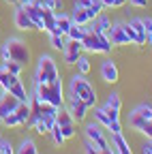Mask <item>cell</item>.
<instances>
[{
	"instance_id": "33",
	"label": "cell",
	"mask_w": 152,
	"mask_h": 154,
	"mask_svg": "<svg viewBox=\"0 0 152 154\" xmlns=\"http://www.w3.org/2000/svg\"><path fill=\"white\" fill-rule=\"evenodd\" d=\"M141 22H144V26H146V43H148L150 49H152V17H141Z\"/></svg>"
},
{
	"instance_id": "24",
	"label": "cell",
	"mask_w": 152,
	"mask_h": 154,
	"mask_svg": "<svg viewBox=\"0 0 152 154\" xmlns=\"http://www.w3.org/2000/svg\"><path fill=\"white\" fill-rule=\"evenodd\" d=\"M43 26H45V32H54L56 28V11L51 9H43Z\"/></svg>"
},
{
	"instance_id": "5",
	"label": "cell",
	"mask_w": 152,
	"mask_h": 154,
	"mask_svg": "<svg viewBox=\"0 0 152 154\" xmlns=\"http://www.w3.org/2000/svg\"><path fill=\"white\" fill-rule=\"evenodd\" d=\"M82 47L88 54H103V56H107L111 51L109 38L105 34H99L97 30H90V28H86V34L82 38Z\"/></svg>"
},
{
	"instance_id": "21",
	"label": "cell",
	"mask_w": 152,
	"mask_h": 154,
	"mask_svg": "<svg viewBox=\"0 0 152 154\" xmlns=\"http://www.w3.org/2000/svg\"><path fill=\"white\" fill-rule=\"evenodd\" d=\"M15 154H39V150H36V143H34V139H30V137L22 139V141H20V146L15 148Z\"/></svg>"
},
{
	"instance_id": "23",
	"label": "cell",
	"mask_w": 152,
	"mask_h": 154,
	"mask_svg": "<svg viewBox=\"0 0 152 154\" xmlns=\"http://www.w3.org/2000/svg\"><path fill=\"white\" fill-rule=\"evenodd\" d=\"M94 109V122H97L99 126H103L105 131H109V116L103 107H92Z\"/></svg>"
},
{
	"instance_id": "3",
	"label": "cell",
	"mask_w": 152,
	"mask_h": 154,
	"mask_svg": "<svg viewBox=\"0 0 152 154\" xmlns=\"http://www.w3.org/2000/svg\"><path fill=\"white\" fill-rule=\"evenodd\" d=\"M32 99L54 105V107H64V86L62 79L54 84H34V96Z\"/></svg>"
},
{
	"instance_id": "27",
	"label": "cell",
	"mask_w": 152,
	"mask_h": 154,
	"mask_svg": "<svg viewBox=\"0 0 152 154\" xmlns=\"http://www.w3.org/2000/svg\"><path fill=\"white\" fill-rule=\"evenodd\" d=\"M75 66H77V73L88 75V73H90V69H92V66H90V58L82 54V56L77 58V60H75Z\"/></svg>"
},
{
	"instance_id": "30",
	"label": "cell",
	"mask_w": 152,
	"mask_h": 154,
	"mask_svg": "<svg viewBox=\"0 0 152 154\" xmlns=\"http://www.w3.org/2000/svg\"><path fill=\"white\" fill-rule=\"evenodd\" d=\"M49 135H51V141H54L56 146H60V148H62V143L67 141V139H64V135H62V131L58 128V124H54V126H51Z\"/></svg>"
},
{
	"instance_id": "12",
	"label": "cell",
	"mask_w": 152,
	"mask_h": 154,
	"mask_svg": "<svg viewBox=\"0 0 152 154\" xmlns=\"http://www.w3.org/2000/svg\"><path fill=\"white\" fill-rule=\"evenodd\" d=\"M17 105H20V101H17L13 94L2 90V94H0V122H2L9 113H13L17 109Z\"/></svg>"
},
{
	"instance_id": "9",
	"label": "cell",
	"mask_w": 152,
	"mask_h": 154,
	"mask_svg": "<svg viewBox=\"0 0 152 154\" xmlns=\"http://www.w3.org/2000/svg\"><path fill=\"white\" fill-rule=\"evenodd\" d=\"M64 107H67V111L73 116V120H75V122H84V120H86V116H88V109H90L84 101L75 99V96H69V101L64 103Z\"/></svg>"
},
{
	"instance_id": "28",
	"label": "cell",
	"mask_w": 152,
	"mask_h": 154,
	"mask_svg": "<svg viewBox=\"0 0 152 154\" xmlns=\"http://www.w3.org/2000/svg\"><path fill=\"white\" fill-rule=\"evenodd\" d=\"M49 45L54 47V49H58V51H62L64 47H67V36H62V34H49Z\"/></svg>"
},
{
	"instance_id": "40",
	"label": "cell",
	"mask_w": 152,
	"mask_h": 154,
	"mask_svg": "<svg viewBox=\"0 0 152 154\" xmlns=\"http://www.w3.org/2000/svg\"><path fill=\"white\" fill-rule=\"evenodd\" d=\"M141 154H152V139H146L141 143Z\"/></svg>"
},
{
	"instance_id": "32",
	"label": "cell",
	"mask_w": 152,
	"mask_h": 154,
	"mask_svg": "<svg viewBox=\"0 0 152 154\" xmlns=\"http://www.w3.org/2000/svg\"><path fill=\"white\" fill-rule=\"evenodd\" d=\"M99 5H103L101 0H75L73 9H92V7H99Z\"/></svg>"
},
{
	"instance_id": "36",
	"label": "cell",
	"mask_w": 152,
	"mask_h": 154,
	"mask_svg": "<svg viewBox=\"0 0 152 154\" xmlns=\"http://www.w3.org/2000/svg\"><path fill=\"white\" fill-rule=\"evenodd\" d=\"M2 124H5L7 128H15V126H20V120H17V116H15V113H9L7 118L2 120Z\"/></svg>"
},
{
	"instance_id": "18",
	"label": "cell",
	"mask_w": 152,
	"mask_h": 154,
	"mask_svg": "<svg viewBox=\"0 0 152 154\" xmlns=\"http://www.w3.org/2000/svg\"><path fill=\"white\" fill-rule=\"evenodd\" d=\"M20 79L17 75H13V73H9L7 69H5V64H0V88H2L5 92H9L11 90V86Z\"/></svg>"
},
{
	"instance_id": "1",
	"label": "cell",
	"mask_w": 152,
	"mask_h": 154,
	"mask_svg": "<svg viewBox=\"0 0 152 154\" xmlns=\"http://www.w3.org/2000/svg\"><path fill=\"white\" fill-rule=\"evenodd\" d=\"M0 56H2V62H20L24 66L30 64L32 60V54H30V47L26 41H22V38H17V36H11L7 38V41L2 43V47H0Z\"/></svg>"
},
{
	"instance_id": "11",
	"label": "cell",
	"mask_w": 152,
	"mask_h": 154,
	"mask_svg": "<svg viewBox=\"0 0 152 154\" xmlns=\"http://www.w3.org/2000/svg\"><path fill=\"white\" fill-rule=\"evenodd\" d=\"M101 79L105 84H116L120 79V71H118L116 62H113L111 58H105V60L101 62Z\"/></svg>"
},
{
	"instance_id": "31",
	"label": "cell",
	"mask_w": 152,
	"mask_h": 154,
	"mask_svg": "<svg viewBox=\"0 0 152 154\" xmlns=\"http://www.w3.org/2000/svg\"><path fill=\"white\" fill-rule=\"evenodd\" d=\"M5 64V69L9 71V73H13V75H17V77H22V71L26 69L24 64H20V62H13V60H9V62H2Z\"/></svg>"
},
{
	"instance_id": "25",
	"label": "cell",
	"mask_w": 152,
	"mask_h": 154,
	"mask_svg": "<svg viewBox=\"0 0 152 154\" xmlns=\"http://www.w3.org/2000/svg\"><path fill=\"white\" fill-rule=\"evenodd\" d=\"M86 34V26H77V24H73L67 32V41H79L82 43V38Z\"/></svg>"
},
{
	"instance_id": "15",
	"label": "cell",
	"mask_w": 152,
	"mask_h": 154,
	"mask_svg": "<svg viewBox=\"0 0 152 154\" xmlns=\"http://www.w3.org/2000/svg\"><path fill=\"white\" fill-rule=\"evenodd\" d=\"M109 148H111L113 154H133V150H131V146H129V141L124 139L122 133L111 135V143H109Z\"/></svg>"
},
{
	"instance_id": "20",
	"label": "cell",
	"mask_w": 152,
	"mask_h": 154,
	"mask_svg": "<svg viewBox=\"0 0 152 154\" xmlns=\"http://www.w3.org/2000/svg\"><path fill=\"white\" fill-rule=\"evenodd\" d=\"M131 26L135 28V34H137V45H146V26L141 22V17H131L129 19Z\"/></svg>"
},
{
	"instance_id": "7",
	"label": "cell",
	"mask_w": 152,
	"mask_h": 154,
	"mask_svg": "<svg viewBox=\"0 0 152 154\" xmlns=\"http://www.w3.org/2000/svg\"><path fill=\"white\" fill-rule=\"evenodd\" d=\"M56 124L58 128L62 131L64 139H73L75 135H77V122L73 120V116L67 111V107H60L58 109V116H56Z\"/></svg>"
},
{
	"instance_id": "10",
	"label": "cell",
	"mask_w": 152,
	"mask_h": 154,
	"mask_svg": "<svg viewBox=\"0 0 152 154\" xmlns=\"http://www.w3.org/2000/svg\"><path fill=\"white\" fill-rule=\"evenodd\" d=\"M13 22H15V26H17V28H20V30H24V32L36 30L34 22L30 19V15L26 13V9H24L22 5H15V11H13Z\"/></svg>"
},
{
	"instance_id": "34",
	"label": "cell",
	"mask_w": 152,
	"mask_h": 154,
	"mask_svg": "<svg viewBox=\"0 0 152 154\" xmlns=\"http://www.w3.org/2000/svg\"><path fill=\"white\" fill-rule=\"evenodd\" d=\"M0 154H15V148L9 139H2L0 137Z\"/></svg>"
},
{
	"instance_id": "4",
	"label": "cell",
	"mask_w": 152,
	"mask_h": 154,
	"mask_svg": "<svg viewBox=\"0 0 152 154\" xmlns=\"http://www.w3.org/2000/svg\"><path fill=\"white\" fill-rule=\"evenodd\" d=\"M58 79H62V75H60V69L56 64V60L51 56L43 54L39 58L36 71H34V84H54Z\"/></svg>"
},
{
	"instance_id": "37",
	"label": "cell",
	"mask_w": 152,
	"mask_h": 154,
	"mask_svg": "<svg viewBox=\"0 0 152 154\" xmlns=\"http://www.w3.org/2000/svg\"><path fill=\"white\" fill-rule=\"evenodd\" d=\"M84 152L86 154H103V150H99L94 143H90L88 139H86V143H84Z\"/></svg>"
},
{
	"instance_id": "38",
	"label": "cell",
	"mask_w": 152,
	"mask_h": 154,
	"mask_svg": "<svg viewBox=\"0 0 152 154\" xmlns=\"http://www.w3.org/2000/svg\"><path fill=\"white\" fill-rule=\"evenodd\" d=\"M139 133H141V135H146V139H152V120H148Z\"/></svg>"
},
{
	"instance_id": "29",
	"label": "cell",
	"mask_w": 152,
	"mask_h": 154,
	"mask_svg": "<svg viewBox=\"0 0 152 154\" xmlns=\"http://www.w3.org/2000/svg\"><path fill=\"white\" fill-rule=\"evenodd\" d=\"M122 28H124V34L129 38V45H137V34H135V28L131 26V22H122Z\"/></svg>"
},
{
	"instance_id": "13",
	"label": "cell",
	"mask_w": 152,
	"mask_h": 154,
	"mask_svg": "<svg viewBox=\"0 0 152 154\" xmlns=\"http://www.w3.org/2000/svg\"><path fill=\"white\" fill-rule=\"evenodd\" d=\"M107 38H109L111 47H122V45H129V38H126V34H124L122 24H111V28H109V32H107Z\"/></svg>"
},
{
	"instance_id": "43",
	"label": "cell",
	"mask_w": 152,
	"mask_h": 154,
	"mask_svg": "<svg viewBox=\"0 0 152 154\" xmlns=\"http://www.w3.org/2000/svg\"><path fill=\"white\" fill-rule=\"evenodd\" d=\"M103 154H113V152H111V148H107V150H103Z\"/></svg>"
},
{
	"instance_id": "2",
	"label": "cell",
	"mask_w": 152,
	"mask_h": 154,
	"mask_svg": "<svg viewBox=\"0 0 152 154\" xmlns=\"http://www.w3.org/2000/svg\"><path fill=\"white\" fill-rule=\"evenodd\" d=\"M69 96H75V99L84 101L90 109L97 107V101H99L97 88H94V86L86 79V75H82V73H75L71 79H69Z\"/></svg>"
},
{
	"instance_id": "17",
	"label": "cell",
	"mask_w": 152,
	"mask_h": 154,
	"mask_svg": "<svg viewBox=\"0 0 152 154\" xmlns=\"http://www.w3.org/2000/svg\"><path fill=\"white\" fill-rule=\"evenodd\" d=\"M71 26H73L71 15H67V13H56V28H54V34L67 36V32H69Z\"/></svg>"
},
{
	"instance_id": "41",
	"label": "cell",
	"mask_w": 152,
	"mask_h": 154,
	"mask_svg": "<svg viewBox=\"0 0 152 154\" xmlns=\"http://www.w3.org/2000/svg\"><path fill=\"white\" fill-rule=\"evenodd\" d=\"M51 9H54L56 13H62V11H64V0H54Z\"/></svg>"
},
{
	"instance_id": "8",
	"label": "cell",
	"mask_w": 152,
	"mask_h": 154,
	"mask_svg": "<svg viewBox=\"0 0 152 154\" xmlns=\"http://www.w3.org/2000/svg\"><path fill=\"white\" fill-rule=\"evenodd\" d=\"M84 131H86V139H88L90 143H94L99 150H107V148H109V141H107V137H105V133H103V128H101L97 122H88Z\"/></svg>"
},
{
	"instance_id": "16",
	"label": "cell",
	"mask_w": 152,
	"mask_h": 154,
	"mask_svg": "<svg viewBox=\"0 0 152 154\" xmlns=\"http://www.w3.org/2000/svg\"><path fill=\"white\" fill-rule=\"evenodd\" d=\"M111 17H107L105 13H101L97 19H92L90 24H86V28H90V30H97L99 34H105L107 36V32H109V28H111Z\"/></svg>"
},
{
	"instance_id": "39",
	"label": "cell",
	"mask_w": 152,
	"mask_h": 154,
	"mask_svg": "<svg viewBox=\"0 0 152 154\" xmlns=\"http://www.w3.org/2000/svg\"><path fill=\"white\" fill-rule=\"evenodd\" d=\"M126 2L131 7H135V9H146L148 7V0H126Z\"/></svg>"
},
{
	"instance_id": "6",
	"label": "cell",
	"mask_w": 152,
	"mask_h": 154,
	"mask_svg": "<svg viewBox=\"0 0 152 154\" xmlns=\"http://www.w3.org/2000/svg\"><path fill=\"white\" fill-rule=\"evenodd\" d=\"M148 120H152V105H148V103L137 105L135 109L129 113V126L135 131V133H139Z\"/></svg>"
},
{
	"instance_id": "14",
	"label": "cell",
	"mask_w": 152,
	"mask_h": 154,
	"mask_svg": "<svg viewBox=\"0 0 152 154\" xmlns=\"http://www.w3.org/2000/svg\"><path fill=\"white\" fill-rule=\"evenodd\" d=\"M82 51H84V47H82L79 41H67V47L62 49V54H64V64L73 66L75 60L82 56Z\"/></svg>"
},
{
	"instance_id": "22",
	"label": "cell",
	"mask_w": 152,
	"mask_h": 154,
	"mask_svg": "<svg viewBox=\"0 0 152 154\" xmlns=\"http://www.w3.org/2000/svg\"><path fill=\"white\" fill-rule=\"evenodd\" d=\"M71 19H73V24H77V26H86V24H90V22H92L86 9H73Z\"/></svg>"
},
{
	"instance_id": "19",
	"label": "cell",
	"mask_w": 152,
	"mask_h": 154,
	"mask_svg": "<svg viewBox=\"0 0 152 154\" xmlns=\"http://www.w3.org/2000/svg\"><path fill=\"white\" fill-rule=\"evenodd\" d=\"M13 113L17 116V120H20V126L28 124V120H30V113H32L30 101H28V103H20V105H17V109H15Z\"/></svg>"
},
{
	"instance_id": "26",
	"label": "cell",
	"mask_w": 152,
	"mask_h": 154,
	"mask_svg": "<svg viewBox=\"0 0 152 154\" xmlns=\"http://www.w3.org/2000/svg\"><path fill=\"white\" fill-rule=\"evenodd\" d=\"M103 107H107V109H116V111H122V99H120V94H118V92L107 94V101H105V105H103Z\"/></svg>"
},
{
	"instance_id": "35",
	"label": "cell",
	"mask_w": 152,
	"mask_h": 154,
	"mask_svg": "<svg viewBox=\"0 0 152 154\" xmlns=\"http://www.w3.org/2000/svg\"><path fill=\"white\" fill-rule=\"evenodd\" d=\"M105 9H122L126 5V0H101Z\"/></svg>"
},
{
	"instance_id": "42",
	"label": "cell",
	"mask_w": 152,
	"mask_h": 154,
	"mask_svg": "<svg viewBox=\"0 0 152 154\" xmlns=\"http://www.w3.org/2000/svg\"><path fill=\"white\" fill-rule=\"evenodd\" d=\"M7 5H17V0H5Z\"/></svg>"
}]
</instances>
